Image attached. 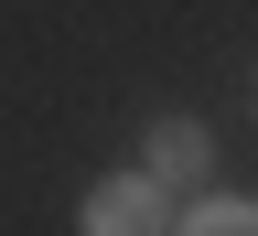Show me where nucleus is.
Segmentation results:
<instances>
[{"mask_svg": "<svg viewBox=\"0 0 258 236\" xmlns=\"http://www.w3.org/2000/svg\"><path fill=\"white\" fill-rule=\"evenodd\" d=\"M86 236H140V225H161V183L151 172H108L86 193V215H76Z\"/></svg>", "mask_w": 258, "mask_h": 236, "instance_id": "obj_1", "label": "nucleus"}, {"mask_svg": "<svg viewBox=\"0 0 258 236\" xmlns=\"http://www.w3.org/2000/svg\"><path fill=\"white\" fill-rule=\"evenodd\" d=\"M194 172H205V129H194V118H161L151 129V183H194Z\"/></svg>", "mask_w": 258, "mask_h": 236, "instance_id": "obj_2", "label": "nucleus"}, {"mask_svg": "<svg viewBox=\"0 0 258 236\" xmlns=\"http://www.w3.org/2000/svg\"><path fill=\"white\" fill-rule=\"evenodd\" d=\"M161 225H183V236H247L258 204H247V193H205V204H183V215H161Z\"/></svg>", "mask_w": 258, "mask_h": 236, "instance_id": "obj_3", "label": "nucleus"}]
</instances>
